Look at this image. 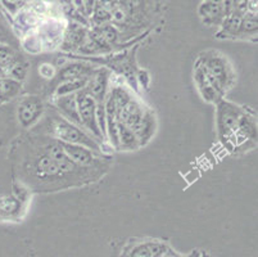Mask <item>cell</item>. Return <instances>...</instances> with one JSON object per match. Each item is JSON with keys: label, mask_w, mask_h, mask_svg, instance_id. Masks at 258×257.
<instances>
[{"label": "cell", "mask_w": 258, "mask_h": 257, "mask_svg": "<svg viewBox=\"0 0 258 257\" xmlns=\"http://www.w3.org/2000/svg\"><path fill=\"white\" fill-rule=\"evenodd\" d=\"M53 131L54 135L57 136L60 141L71 143V144L84 145V147L89 148V149H99V145L95 141L91 140L80 129H77L76 126L64 121V120H57V121L54 122Z\"/></svg>", "instance_id": "cell-1"}, {"label": "cell", "mask_w": 258, "mask_h": 257, "mask_svg": "<svg viewBox=\"0 0 258 257\" xmlns=\"http://www.w3.org/2000/svg\"><path fill=\"white\" fill-rule=\"evenodd\" d=\"M76 105L80 120H81V125L88 127L89 130L93 131V134H95L97 136H102L99 126H98L95 99L89 95L85 90L80 91L76 95Z\"/></svg>", "instance_id": "cell-2"}, {"label": "cell", "mask_w": 258, "mask_h": 257, "mask_svg": "<svg viewBox=\"0 0 258 257\" xmlns=\"http://www.w3.org/2000/svg\"><path fill=\"white\" fill-rule=\"evenodd\" d=\"M196 80L202 91V95H203L206 100H213L216 95H217V93H221L222 91V86L210 74V71L207 70L205 65L197 67Z\"/></svg>", "instance_id": "cell-3"}, {"label": "cell", "mask_w": 258, "mask_h": 257, "mask_svg": "<svg viewBox=\"0 0 258 257\" xmlns=\"http://www.w3.org/2000/svg\"><path fill=\"white\" fill-rule=\"evenodd\" d=\"M43 113V102L37 96H30L22 100L18 107V119L25 127L31 126Z\"/></svg>", "instance_id": "cell-4"}, {"label": "cell", "mask_w": 258, "mask_h": 257, "mask_svg": "<svg viewBox=\"0 0 258 257\" xmlns=\"http://www.w3.org/2000/svg\"><path fill=\"white\" fill-rule=\"evenodd\" d=\"M219 108L220 130H221L222 134H229L230 131H233L234 129H236L240 113L236 110V107H234L230 103L222 102Z\"/></svg>", "instance_id": "cell-5"}, {"label": "cell", "mask_w": 258, "mask_h": 257, "mask_svg": "<svg viewBox=\"0 0 258 257\" xmlns=\"http://www.w3.org/2000/svg\"><path fill=\"white\" fill-rule=\"evenodd\" d=\"M45 155H48L51 160L59 167L60 173H72L76 170L77 165L70 159L64 149L62 148L60 143H53L45 148Z\"/></svg>", "instance_id": "cell-6"}, {"label": "cell", "mask_w": 258, "mask_h": 257, "mask_svg": "<svg viewBox=\"0 0 258 257\" xmlns=\"http://www.w3.org/2000/svg\"><path fill=\"white\" fill-rule=\"evenodd\" d=\"M60 145L64 149V152L67 153L70 159L75 162L76 165L80 166H88V165L93 164V155L89 150V148L84 147V145L79 144H71V143H66V141H60Z\"/></svg>", "instance_id": "cell-7"}, {"label": "cell", "mask_w": 258, "mask_h": 257, "mask_svg": "<svg viewBox=\"0 0 258 257\" xmlns=\"http://www.w3.org/2000/svg\"><path fill=\"white\" fill-rule=\"evenodd\" d=\"M108 72L105 70H99L95 72L94 77L88 80V84L85 86V91L94 99L102 100L104 96L105 89H107Z\"/></svg>", "instance_id": "cell-8"}, {"label": "cell", "mask_w": 258, "mask_h": 257, "mask_svg": "<svg viewBox=\"0 0 258 257\" xmlns=\"http://www.w3.org/2000/svg\"><path fill=\"white\" fill-rule=\"evenodd\" d=\"M205 66L210 71V74L219 81L222 89H225V86L227 84V79H229V74H227V67L225 65V61L219 58V57H212V58H210L207 61V63Z\"/></svg>", "instance_id": "cell-9"}, {"label": "cell", "mask_w": 258, "mask_h": 257, "mask_svg": "<svg viewBox=\"0 0 258 257\" xmlns=\"http://www.w3.org/2000/svg\"><path fill=\"white\" fill-rule=\"evenodd\" d=\"M91 74V68L84 63H72V65L66 66L59 72L60 80H75L81 79V77H89Z\"/></svg>", "instance_id": "cell-10"}, {"label": "cell", "mask_w": 258, "mask_h": 257, "mask_svg": "<svg viewBox=\"0 0 258 257\" xmlns=\"http://www.w3.org/2000/svg\"><path fill=\"white\" fill-rule=\"evenodd\" d=\"M58 106H59L60 110H62L67 116L71 117L72 121L77 122V124H81V120H80L79 116V111H77L76 96L71 95V94L60 95L59 100H58Z\"/></svg>", "instance_id": "cell-11"}, {"label": "cell", "mask_w": 258, "mask_h": 257, "mask_svg": "<svg viewBox=\"0 0 258 257\" xmlns=\"http://www.w3.org/2000/svg\"><path fill=\"white\" fill-rule=\"evenodd\" d=\"M36 171L40 176H55L60 174L58 165L48 155L41 156L36 162Z\"/></svg>", "instance_id": "cell-12"}, {"label": "cell", "mask_w": 258, "mask_h": 257, "mask_svg": "<svg viewBox=\"0 0 258 257\" xmlns=\"http://www.w3.org/2000/svg\"><path fill=\"white\" fill-rule=\"evenodd\" d=\"M21 90V82L15 79H0V99H11Z\"/></svg>", "instance_id": "cell-13"}, {"label": "cell", "mask_w": 258, "mask_h": 257, "mask_svg": "<svg viewBox=\"0 0 258 257\" xmlns=\"http://www.w3.org/2000/svg\"><path fill=\"white\" fill-rule=\"evenodd\" d=\"M89 77H81V79L66 80L62 85H59L57 89V95H67V94H74L75 91L83 90L88 84Z\"/></svg>", "instance_id": "cell-14"}, {"label": "cell", "mask_w": 258, "mask_h": 257, "mask_svg": "<svg viewBox=\"0 0 258 257\" xmlns=\"http://www.w3.org/2000/svg\"><path fill=\"white\" fill-rule=\"evenodd\" d=\"M117 131H118V143L123 148L135 147L138 141V136L135 135L130 127L123 125L122 122H117Z\"/></svg>", "instance_id": "cell-15"}, {"label": "cell", "mask_w": 258, "mask_h": 257, "mask_svg": "<svg viewBox=\"0 0 258 257\" xmlns=\"http://www.w3.org/2000/svg\"><path fill=\"white\" fill-rule=\"evenodd\" d=\"M166 249L167 248L163 244L145 243L134 249L133 256H162Z\"/></svg>", "instance_id": "cell-16"}, {"label": "cell", "mask_w": 258, "mask_h": 257, "mask_svg": "<svg viewBox=\"0 0 258 257\" xmlns=\"http://www.w3.org/2000/svg\"><path fill=\"white\" fill-rule=\"evenodd\" d=\"M16 62V54L8 46H0V67L8 70Z\"/></svg>", "instance_id": "cell-17"}, {"label": "cell", "mask_w": 258, "mask_h": 257, "mask_svg": "<svg viewBox=\"0 0 258 257\" xmlns=\"http://www.w3.org/2000/svg\"><path fill=\"white\" fill-rule=\"evenodd\" d=\"M18 210V202L17 199L12 197H0V212L2 214H15Z\"/></svg>", "instance_id": "cell-18"}, {"label": "cell", "mask_w": 258, "mask_h": 257, "mask_svg": "<svg viewBox=\"0 0 258 257\" xmlns=\"http://www.w3.org/2000/svg\"><path fill=\"white\" fill-rule=\"evenodd\" d=\"M111 96H112V99H113L114 105H116V107H117V113H118V111L121 110V108L128 102V100H130V95L127 94V91L123 90L122 88L114 89V90L112 91Z\"/></svg>", "instance_id": "cell-19"}, {"label": "cell", "mask_w": 258, "mask_h": 257, "mask_svg": "<svg viewBox=\"0 0 258 257\" xmlns=\"http://www.w3.org/2000/svg\"><path fill=\"white\" fill-rule=\"evenodd\" d=\"M9 74H11L12 77H15L16 80H23L26 76V72H27V67L23 63H20L16 61L11 67L8 68Z\"/></svg>", "instance_id": "cell-20"}, {"label": "cell", "mask_w": 258, "mask_h": 257, "mask_svg": "<svg viewBox=\"0 0 258 257\" xmlns=\"http://www.w3.org/2000/svg\"><path fill=\"white\" fill-rule=\"evenodd\" d=\"M97 31L102 35V37L107 42H114L117 40V31L112 26L103 25L99 28H97Z\"/></svg>", "instance_id": "cell-21"}, {"label": "cell", "mask_w": 258, "mask_h": 257, "mask_svg": "<svg viewBox=\"0 0 258 257\" xmlns=\"http://www.w3.org/2000/svg\"><path fill=\"white\" fill-rule=\"evenodd\" d=\"M240 28H243L244 31L253 32L257 30V17H254L253 14H248L244 18H241Z\"/></svg>", "instance_id": "cell-22"}, {"label": "cell", "mask_w": 258, "mask_h": 257, "mask_svg": "<svg viewBox=\"0 0 258 257\" xmlns=\"http://www.w3.org/2000/svg\"><path fill=\"white\" fill-rule=\"evenodd\" d=\"M241 25V17L239 14H233L231 17L227 18L226 25H225V28L229 30L230 32H236L240 28Z\"/></svg>", "instance_id": "cell-23"}, {"label": "cell", "mask_w": 258, "mask_h": 257, "mask_svg": "<svg viewBox=\"0 0 258 257\" xmlns=\"http://www.w3.org/2000/svg\"><path fill=\"white\" fill-rule=\"evenodd\" d=\"M111 18V14L108 13L104 8H98L97 12H95V20L98 21L99 23L105 22Z\"/></svg>", "instance_id": "cell-24"}, {"label": "cell", "mask_w": 258, "mask_h": 257, "mask_svg": "<svg viewBox=\"0 0 258 257\" xmlns=\"http://www.w3.org/2000/svg\"><path fill=\"white\" fill-rule=\"evenodd\" d=\"M39 71H40V75H41L43 77H45V79H49V77H51L54 75L53 66L48 65V63H45V65L41 66Z\"/></svg>", "instance_id": "cell-25"}, {"label": "cell", "mask_w": 258, "mask_h": 257, "mask_svg": "<svg viewBox=\"0 0 258 257\" xmlns=\"http://www.w3.org/2000/svg\"><path fill=\"white\" fill-rule=\"evenodd\" d=\"M111 17L114 22H122V21L126 18V14H125V12L122 11V9H116V11H113V13H112Z\"/></svg>", "instance_id": "cell-26"}, {"label": "cell", "mask_w": 258, "mask_h": 257, "mask_svg": "<svg viewBox=\"0 0 258 257\" xmlns=\"http://www.w3.org/2000/svg\"><path fill=\"white\" fill-rule=\"evenodd\" d=\"M249 8H250V11H252V12L257 11V0H250Z\"/></svg>", "instance_id": "cell-27"}, {"label": "cell", "mask_w": 258, "mask_h": 257, "mask_svg": "<svg viewBox=\"0 0 258 257\" xmlns=\"http://www.w3.org/2000/svg\"><path fill=\"white\" fill-rule=\"evenodd\" d=\"M2 77H6V72H4V70L2 67H0V79Z\"/></svg>", "instance_id": "cell-28"}]
</instances>
